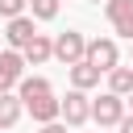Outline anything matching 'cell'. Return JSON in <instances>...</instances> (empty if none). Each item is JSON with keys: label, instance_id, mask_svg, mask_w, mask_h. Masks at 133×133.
I'll return each mask as SVG.
<instances>
[{"label": "cell", "instance_id": "obj_4", "mask_svg": "<svg viewBox=\"0 0 133 133\" xmlns=\"http://www.w3.org/2000/svg\"><path fill=\"white\" fill-rule=\"evenodd\" d=\"M87 121H91V96L71 87V91L62 96V125H66V129H83Z\"/></svg>", "mask_w": 133, "mask_h": 133}, {"label": "cell", "instance_id": "obj_15", "mask_svg": "<svg viewBox=\"0 0 133 133\" xmlns=\"http://www.w3.org/2000/svg\"><path fill=\"white\" fill-rule=\"evenodd\" d=\"M25 4L29 0H0V17L4 21H17V17H25Z\"/></svg>", "mask_w": 133, "mask_h": 133}, {"label": "cell", "instance_id": "obj_1", "mask_svg": "<svg viewBox=\"0 0 133 133\" xmlns=\"http://www.w3.org/2000/svg\"><path fill=\"white\" fill-rule=\"evenodd\" d=\"M54 58L71 71V66H79L83 58H87V37L79 33V29H66V33H58L54 37Z\"/></svg>", "mask_w": 133, "mask_h": 133}, {"label": "cell", "instance_id": "obj_17", "mask_svg": "<svg viewBox=\"0 0 133 133\" xmlns=\"http://www.w3.org/2000/svg\"><path fill=\"white\" fill-rule=\"evenodd\" d=\"M116 133H133V112H129V116L121 121V129H116Z\"/></svg>", "mask_w": 133, "mask_h": 133}, {"label": "cell", "instance_id": "obj_2", "mask_svg": "<svg viewBox=\"0 0 133 133\" xmlns=\"http://www.w3.org/2000/svg\"><path fill=\"white\" fill-rule=\"evenodd\" d=\"M129 112H125V100L121 96H112V91H104V96H96L91 100V121L100 125V129H121V121H125Z\"/></svg>", "mask_w": 133, "mask_h": 133}, {"label": "cell", "instance_id": "obj_7", "mask_svg": "<svg viewBox=\"0 0 133 133\" xmlns=\"http://www.w3.org/2000/svg\"><path fill=\"white\" fill-rule=\"evenodd\" d=\"M21 79H25V58L17 50H4L0 54V91H12Z\"/></svg>", "mask_w": 133, "mask_h": 133}, {"label": "cell", "instance_id": "obj_8", "mask_svg": "<svg viewBox=\"0 0 133 133\" xmlns=\"http://www.w3.org/2000/svg\"><path fill=\"white\" fill-rule=\"evenodd\" d=\"M25 112H29L37 125H54V121L62 116V100H58V96H42V100H29Z\"/></svg>", "mask_w": 133, "mask_h": 133}, {"label": "cell", "instance_id": "obj_12", "mask_svg": "<svg viewBox=\"0 0 133 133\" xmlns=\"http://www.w3.org/2000/svg\"><path fill=\"white\" fill-rule=\"evenodd\" d=\"M71 87H75V91H91V87H100V71H96L91 62L71 66Z\"/></svg>", "mask_w": 133, "mask_h": 133}, {"label": "cell", "instance_id": "obj_9", "mask_svg": "<svg viewBox=\"0 0 133 133\" xmlns=\"http://www.w3.org/2000/svg\"><path fill=\"white\" fill-rule=\"evenodd\" d=\"M21 58H25V66H42V62H50V58H54V37L37 33V37L21 50Z\"/></svg>", "mask_w": 133, "mask_h": 133}, {"label": "cell", "instance_id": "obj_10", "mask_svg": "<svg viewBox=\"0 0 133 133\" xmlns=\"http://www.w3.org/2000/svg\"><path fill=\"white\" fill-rule=\"evenodd\" d=\"M17 96H21V104H29V100H42V96H54V83L46 75H25L17 83Z\"/></svg>", "mask_w": 133, "mask_h": 133}, {"label": "cell", "instance_id": "obj_3", "mask_svg": "<svg viewBox=\"0 0 133 133\" xmlns=\"http://www.w3.org/2000/svg\"><path fill=\"white\" fill-rule=\"evenodd\" d=\"M83 62H91L100 75H108V71H116L121 66V50H116V42L112 37H91L87 42V58Z\"/></svg>", "mask_w": 133, "mask_h": 133}, {"label": "cell", "instance_id": "obj_11", "mask_svg": "<svg viewBox=\"0 0 133 133\" xmlns=\"http://www.w3.org/2000/svg\"><path fill=\"white\" fill-rule=\"evenodd\" d=\"M21 112H25L21 96H12V91H0V129H12V125L21 121Z\"/></svg>", "mask_w": 133, "mask_h": 133}, {"label": "cell", "instance_id": "obj_6", "mask_svg": "<svg viewBox=\"0 0 133 133\" xmlns=\"http://www.w3.org/2000/svg\"><path fill=\"white\" fill-rule=\"evenodd\" d=\"M33 37H37V21H33V17H17V21H8V29H4V46L17 50V54H21Z\"/></svg>", "mask_w": 133, "mask_h": 133}, {"label": "cell", "instance_id": "obj_18", "mask_svg": "<svg viewBox=\"0 0 133 133\" xmlns=\"http://www.w3.org/2000/svg\"><path fill=\"white\" fill-rule=\"evenodd\" d=\"M0 54H4V46H0Z\"/></svg>", "mask_w": 133, "mask_h": 133}, {"label": "cell", "instance_id": "obj_13", "mask_svg": "<svg viewBox=\"0 0 133 133\" xmlns=\"http://www.w3.org/2000/svg\"><path fill=\"white\" fill-rule=\"evenodd\" d=\"M108 91L112 96H133V66H116V71H108Z\"/></svg>", "mask_w": 133, "mask_h": 133}, {"label": "cell", "instance_id": "obj_14", "mask_svg": "<svg viewBox=\"0 0 133 133\" xmlns=\"http://www.w3.org/2000/svg\"><path fill=\"white\" fill-rule=\"evenodd\" d=\"M29 8H33V12H29L33 21H54L58 8H62V0H29Z\"/></svg>", "mask_w": 133, "mask_h": 133}, {"label": "cell", "instance_id": "obj_19", "mask_svg": "<svg viewBox=\"0 0 133 133\" xmlns=\"http://www.w3.org/2000/svg\"><path fill=\"white\" fill-rule=\"evenodd\" d=\"M129 104H133V96H129Z\"/></svg>", "mask_w": 133, "mask_h": 133}, {"label": "cell", "instance_id": "obj_16", "mask_svg": "<svg viewBox=\"0 0 133 133\" xmlns=\"http://www.w3.org/2000/svg\"><path fill=\"white\" fill-rule=\"evenodd\" d=\"M37 133H66V125H62V121H54V125H42Z\"/></svg>", "mask_w": 133, "mask_h": 133}, {"label": "cell", "instance_id": "obj_5", "mask_svg": "<svg viewBox=\"0 0 133 133\" xmlns=\"http://www.w3.org/2000/svg\"><path fill=\"white\" fill-rule=\"evenodd\" d=\"M104 17L121 37L133 42V0H104Z\"/></svg>", "mask_w": 133, "mask_h": 133}]
</instances>
